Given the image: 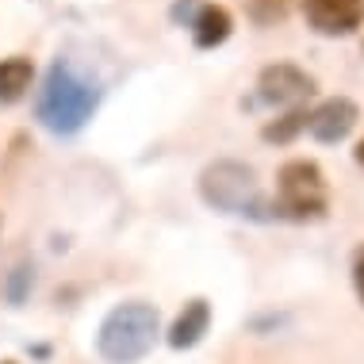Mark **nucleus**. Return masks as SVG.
Instances as JSON below:
<instances>
[{
  "mask_svg": "<svg viewBox=\"0 0 364 364\" xmlns=\"http://www.w3.org/2000/svg\"><path fill=\"white\" fill-rule=\"evenodd\" d=\"M96 107H100V88H96V81H88L73 62L58 58L50 70H46L38 100H35L38 123L50 134H77L96 115Z\"/></svg>",
  "mask_w": 364,
  "mask_h": 364,
  "instance_id": "obj_1",
  "label": "nucleus"
},
{
  "mask_svg": "<svg viewBox=\"0 0 364 364\" xmlns=\"http://www.w3.org/2000/svg\"><path fill=\"white\" fill-rule=\"evenodd\" d=\"M157 333H161V314H157L154 303H142V299L119 303L100 322L96 353L107 364H139L154 349Z\"/></svg>",
  "mask_w": 364,
  "mask_h": 364,
  "instance_id": "obj_2",
  "label": "nucleus"
},
{
  "mask_svg": "<svg viewBox=\"0 0 364 364\" xmlns=\"http://www.w3.org/2000/svg\"><path fill=\"white\" fill-rule=\"evenodd\" d=\"M200 196L203 203L223 215H250V219H264V200H261V181L253 173V165L223 157L211 161L200 173Z\"/></svg>",
  "mask_w": 364,
  "mask_h": 364,
  "instance_id": "obj_3",
  "label": "nucleus"
},
{
  "mask_svg": "<svg viewBox=\"0 0 364 364\" xmlns=\"http://www.w3.org/2000/svg\"><path fill=\"white\" fill-rule=\"evenodd\" d=\"M277 215L295 223H314L330 211V184L318 161L311 157H291L277 173Z\"/></svg>",
  "mask_w": 364,
  "mask_h": 364,
  "instance_id": "obj_4",
  "label": "nucleus"
},
{
  "mask_svg": "<svg viewBox=\"0 0 364 364\" xmlns=\"http://www.w3.org/2000/svg\"><path fill=\"white\" fill-rule=\"evenodd\" d=\"M314 96V77L291 62H272L257 73V100L272 107H303Z\"/></svg>",
  "mask_w": 364,
  "mask_h": 364,
  "instance_id": "obj_5",
  "label": "nucleus"
},
{
  "mask_svg": "<svg viewBox=\"0 0 364 364\" xmlns=\"http://www.w3.org/2000/svg\"><path fill=\"white\" fill-rule=\"evenodd\" d=\"M360 123V107L349 96H330L322 100L314 112H307V134L322 146H338L346 142Z\"/></svg>",
  "mask_w": 364,
  "mask_h": 364,
  "instance_id": "obj_6",
  "label": "nucleus"
},
{
  "mask_svg": "<svg viewBox=\"0 0 364 364\" xmlns=\"http://www.w3.org/2000/svg\"><path fill=\"white\" fill-rule=\"evenodd\" d=\"M307 27L326 38H346L364 27V0H299Z\"/></svg>",
  "mask_w": 364,
  "mask_h": 364,
  "instance_id": "obj_7",
  "label": "nucleus"
},
{
  "mask_svg": "<svg viewBox=\"0 0 364 364\" xmlns=\"http://www.w3.org/2000/svg\"><path fill=\"white\" fill-rule=\"evenodd\" d=\"M184 27L192 31V43L200 50H215V46H223L234 35V16L223 4H196Z\"/></svg>",
  "mask_w": 364,
  "mask_h": 364,
  "instance_id": "obj_8",
  "label": "nucleus"
},
{
  "mask_svg": "<svg viewBox=\"0 0 364 364\" xmlns=\"http://www.w3.org/2000/svg\"><path fill=\"white\" fill-rule=\"evenodd\" d=\"M208 326H211V303L208 299H188L169 326V346L173 349H192L196 341L208 333Z\"/></svg>",
  "mask_w": 364,
  "mask_h": 364,
  "instance_id": "obj_9",
  "label": "nucleus"
},
{
  "mask_svg": "<svg viewBox=\"0 0 364 364\" xmlns=\"http://www.w3.org/2000/svg\"><path fill=\"white\" fill-rule=\"evenodd\" d=\"M35 81V65L31 58L12 54V58H0V104H16L27 96V88Z\"/></svg>",
  "mask_w": 364,
  "mask_h": 364,
  "instance_id": "obj_10",
  "label": "nucleus"
},
{
  "mask_svg": "<svg viewBox=\"0 0 364 364\" xmlns=\"http://www.w3.org/2000/svg\"><path fill=\"white\" fill-rule=\"evenodd\" d=\"M303 131H307V104H303V107H288V112L277 115L272 123H264L261 127V139L264 142H277V146H288V142L299 139Z\"/></svg>",
  "mask_w": 364,
  "mask_h": 364,
  "instance_id": "obj_11",
  "label": "nucleus"
},
{
  "mask_svg": "<svg viewBox=\"0 0 364 364\" xmlns=\"http://www.w3.org/2000/svg\"><path fill=\"white\" fill-rule=\"evenodd\" d=\"M288 12H291V0H250V19L261 27L284 23Z\"/></svg>",
  "mask_w": 364,
  "mask_h": 364,
  "instance_id": "obj_12",
  "label": "nucleus"
},
{
  "mask_svg": "<svg viewBox=\"0 0 364 364\" xmlns=\"http://www.w3.org/2000/svg\"><path fill=\"white\" fill-rule=\"evenodd\" d=\"M31 269L27 264H19V269H12V277H8V299L12 303H23L27 299V288H31Z\"/></svg>",
  "mask_w": 364,
  "mask_h": 364,
  "instance_id": "obj_13",
  "label": "nucleus"
},
{
  "mask_svg": "<svg viewBox=\"0 0 364 364\" xmlns=\"http://www.w3.org/2000/svg\"><path fill=\"white\" fill-rule=\"evenodd\" d=\"M353 291L364 307V245H357V253H353Z\"/></svg>",
  "mask_w": 364,
  "mask_h": 364,
  "instance_id": "obj_14",
  "label": "nucleus"
},
{
  "mask_svg": "<svg viewBox=\"0 0 364 364\" xmlns=\"http://www.w3.org/2000/svg\"><path fill=\"white\" fill-rule=\"evenodd\" d=\"M353 157H357V165H364V139L357 142V150H353Z\"/></svg>",
  "mask_w": 364,
  "mask_h": 364,
  "instance_id": "obj_15",
  "label": "nucleus"
}]
</instances>
